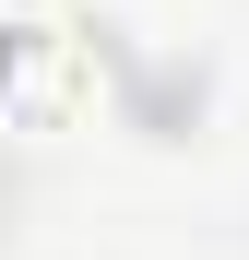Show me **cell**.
I'll use <instances>...</instances> for the list:
<instances>
[{
  "label": "cell",
  "instance_id": "6da1fadb",
  "mask_svg": "<svg viewBox=\"0 0 249 260\" xmlns=\"http://www.w3.org/2000/svg\"><path fill=\"white\" fill-rule=\"evenodd\" d=\"M83 36L48 12H0V130H71L83 107Z\"/></svg>",
  "mask_w": 249,
  "mask_h": 260
}]
</instances>
